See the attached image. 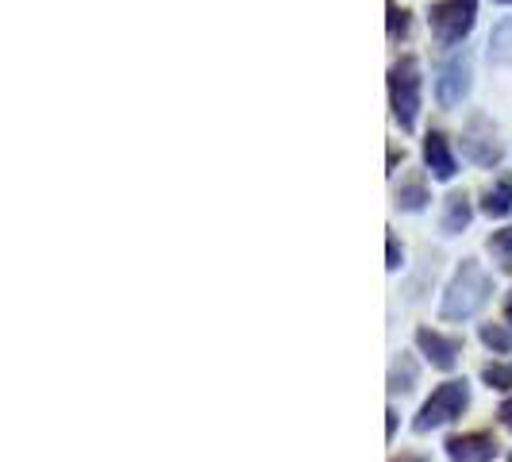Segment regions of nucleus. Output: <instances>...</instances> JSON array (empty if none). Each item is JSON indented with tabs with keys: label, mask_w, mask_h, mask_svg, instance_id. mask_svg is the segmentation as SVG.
<instances>
[{
	"label": "nucleus",
	"mask_w": 512,
	"mask_h": 462,
	"mask_svg": "<svg viewBox=\"0 0 512 462\" xmlns=\"http://www.w3.org/2000/svg\"><path fill=\"white\" fill-rule=\"evenodd\" d=\"M493 297V278L474 262V258H462L455 278L443 289V305H439V316L443 320H470L478 316L486 301Z\"/></svg>",
	"instance_id": "1"
},
{
	"label": "nucleus",
	"mask_w": 512,
	"mask_h": 462,
	"mask_svg": "<svg viewBox=\"0 0 512 462\" xmlns=\"http://www.w3.org/2000/svg\"><path fill=\"white\" fill-rule=\"evenodd\" d=\"M466 409H470V385H466V378H451V382L436 385L432 397L420 405L416 420H412V432L428 436V432H436L443 424L459 420Z\"/></svg>",
	"instance_id": "2"
},
{
	"label": "nucleus",
	"mask_w": 512,
	"mask_h": 462,
	"mask_svg": "<svg viewBox=\"0 0 512 462\" xmlns=\"http://www.w3.org/2000/svg\"><path fill=\"white\" fill-rule=\"evenodd\" d=\"M389 108H393V120L401 124V131L416 128V116H420V62L405 54L389 66Z\"/></svg>",
	"instance_id": "3"
},
{
	"label": "nucleus",
	"mask_w": 512,
	"mask_h": 462,
	"mask_svg": "<svg viewBox=\"0 0 512 462\" xmlns=\"http://www.w3.org/2000/svg\"><path fill=\"white\" fill-rule=\"evenodd\" d=\"M474 16H478V0H436L428 8L432 35H436L443 47L462 43L470 35V27H474Z\"/></svg>",
	"instance_id": "4"
},
{
	"label": "nucleus",
	"mask_w": 512,
	"mask_h": 462,
	"mask_svg": "<svg viewBox=\"0 0 512 462\" xmlns=\"http://www.w3.org/2000/svg\"><path fill=\"white\" fill-rule=\"evenodd\" d=\"M462 154L474 162V166H501V158H505V147H501V139H497V128L489 124L482 112H474L470 120H466V128H462Z\"/></svg>",
	"instance_id": "5"
},
{
	"label": "nucleus",
	"mask_w": 512,
	"mask_h": 462,
	"mask_svg": "<svg viewBox=\"0 0 512 462\" xmlns=\"http://www.w3.org/2000/svg\"><path fill=\"white\" fill-rule=\"evenodd\" d=\"M470 77H474V66H470V51H451L436 70V97L443 108H455V104L466 101L470 93Z\"/></svg>",
	"instance_id": "6"
},
{
	"label": "nucleus",
	"mask_w": 512,
	"mask_h": 462,
	"mask_svg": "<svg viewBox=\"0 0 512 462\" xmlns=\"http://www.w3.org/2000/svg\"><path fill=\"white\" fill-rule=\"evenodd\" d=\"M447 459L451 462H493L501 443L493 432H462V436H451L447 443Z\"/></svg>",
	"instance_id": "7"
},
{
	"label": "nucleus",
	"mask_w": 512,
	"mask_h": 462,
	"mask_svg": "<svg viewBox=\"0 0 512 462\" xmlns=\"http://www.w3.org/2000/svg\"><path fill=\"white\" fill-rule=\"evenodd\" d=\"M416 347H420V355L432 362L436 370H455V366H459V355H462L459 335H443V332H432V328H420V332H416Z\"/></svg>",
	"instance_id": "8"
},
{
	"label": "nucleus",
	"mask_w": 512,
	"mask_h": 462,
	"mask_svg": "<svg viewBox=\"0 0 512 462\" xmlns=\"http://www.w3.org/2000/svg\"><path fill=\"white\" fill-rule=\"evenodd\" d=\"M424 166L432 170V178L436 181H451L455 174H459L455 154H451V143H447L443 131H428V135H424Z\"/></svg>",
	"instance_id": "9"
},
{
	"label": "nucleus",
	"mask_w": 512,
	"mask_h": 462,
	"mask_svg": "<svg viewBox=\"0 0 512 462\" xmlns=\"http://www.w3.org/2000/svg\"><path fill=\"white\" fill-rule=\"evenodd\" d=\"M470 216H474V208H470V197H466V193H447L439 228H443V235H459V231H466Z\"/></svg>",
	"instance_id": "10"
},
{
	"label": "nucleus",
	"mask_w": 512,
	"mask_h": 462,
	"mask_svg": "<svg viewBox=\"0 0 512 462\" xmlns=\"http://www.w3.org/2000/svg\"><path fill=\"white\" fill-rule=\"evenodd\" d=\"M393 197H397V208H405V212H420V208H428V201H432L424 174H409V178L397 185Z\"/></svg>",
	"instance_id": "11"
},
{
	"label": "nucleus",
	"mask_w": 512,
	"mask_h": 462,
	"mask_svg": "<svg viewBox=\"0 0 512 462\" xmlns=\"http://www.w3.org/2000/svg\"><path fill=\"white\" fill-rule=\"evenodd\" d=\"M482 212H486L489 220H505L512 212V178H497L493 185L486 189V197H482Z\"/></svg>",
	"instance_id": "12"
},
{
	"label": "nucleus",
	"mask_w": 512,
	"mask_h": 462,
	"mask_svg": "<svg viewBox=\"0 0 512 462\" xmlns=\"http://www.w3.org/2000/svg\"><path fill=\"white\" fill-rule=\"evenodd\" d=\"M489 62L493 66H512V16H505L489 35Z\"/></svg>",
	"instance_id": "13"
},
{
	"label": "nucleus",
	"mask_w": 512,
	"mask_h": 462,
	"mask_svg": "<svg viewBox=\"0 0 512 462\" xmlns=\"http://www.w3.org/2000/svg\"><path fill=\"white\" fill-rule=\"evenodd\" d=\"M412 385H416V362H412V355H397L393 366H389V389L393 393H409Z\"/></svg>",
	"instance_id": "14"
},
{
	"label": "nucleus",
	"mask_w": 512,
	"mask_h": 462,
	"mask_svg": "<svg viewBox=\"0 0 512 462\" xmlns=\"http://www.w3.org/2000/svg\"><path fill=\"white\" fill-rule=\"evenodd\" d=\"M385 12H389V39L393 43H401V39H409V31H412V12L409 8H401L397 0H385Z\"/></svg>",
	"instance_id": "15"
},
{
	"label": "nucleus",
	"mask_w": 512,
	"mask_h": 462,
	"mask_svg": "<svg viewBox=\"0 0 512 462\" xmlns=\"http://www.w3.org/2000/svg\"><path fill=\"white\" fill-rule=\"evenodd\" d=\"M478 335H482V343H486L493 355H509L512 351V328L509 324H482Z\"/></svg>",
	"instance_id": "16"
},
{
	"label": "nucleus",
	"mask_w": 512,
	"mask_h": 462,
	"mask_svg": "<svg viewBox=\"0 0 512 462\" xmlns=\"http://www.w3.org/2000/svg\"><path fill=\"white\" fill-rule=\"evenodd\" d=\"M482 382L489 389H512V362H486L482 366Z\"/></svg>",
	"instance_id": "17"
},
{
	"label": "nucleus",
	"mask_w": 512,
	"mask_h": 462,
	"mask_svg": "<svg viewBox=\"0 0 512 462\" xmlns=\"http://www.w3.org/2000/svg\"><path fill=\"white\" fill-rule=\"evenodd\" d=\"M489 251H493V258H501L505 270H512V228L493 231L489 235Z\"/></svg>",
	"instance_id": "18"
},
{
	"label": "nucleus",
	"mask_w": 512,
	"mask_h": 462,
	"mask_svg": "<svg viewBox=\"0 0 512 462\" xmlns=\"http://www.w3.org/2000/svg\"><path fill=\"white\" fill-rule=\"evenodd\" d=\"M385 247H389V270H401V258H405V251H401V243H397V235L389 231V239H385Z\"/></svg>",
	"instance_id": "19"
},
{
	"label": "nucleus",
	"mask_w": 512,
	"mask_h": 462,
	"mask_svg": "<svg viewBox=\"0 0 512 462\" xmlns=\"http://www.w3.org/2000/svg\"><path fill=\"white\" fill-rule=\"evenodd\" d=\"M497 420H501V428H509V432H512V397L501 405V409H497Z\"/></svg>",
	"instance_id": "20"
},
{
	"label": "nucleus",
	"mask_w": 512,
	"mask_h": 462,
	"mask_svg": "<svg viewBox=\"0 0 512 462\" xmlns=\"http://www.w3.org/2000/svg\"><path fill=\"white\" fill-rule=\"evenodd\" d=\"M393 432H397V412L389 409V412H385V436L393 439Z\"/></svg>",
	"instance_id": "21"
},
{
	"label": "nucleus",
	"mask_w": 512,
	"mask_h": 462,
	"mask_svg": "<svg viewBox=\"0 0 512 462\" xmlns=\"http://www.w3.org/2000/svg\"><path fill=\"white\" fill-rule=\"evenodd\" d=\"M389 462H428L424 455H412V451H401V455H393Z\"/></svg>",
	"instance_id": "22"
},
{
	"label": "nucleus",
	"mask_w": 512,
	"mask_h": 462,
	"mask_svg": "<svg viewBox=\"0 0 512 462\" xmlns=\"http://www.w3.org/2000/svg\"><path fill=\"white\" fill-rule=\"evenodd\" d=\"M505 320H509V324H512V293H509V297H505Z\"/></svg>",
	"instance_id": "23"
},
{
	"label": "nucleus",
	"mask_w": 512,
	"mask_h": 462,
	"mask_svg": "<svg viewBox=\"0 0 512 462\" xmlns=\"http://www.w3.org/2000/svg\"><path fill=\"white\" fill-rule=\"evenodd\" d=\"M493 4H512V0H493Z\"/></svg>",
	"instance_id": "24"
},
{
	"label": "nucleus",
	"mask_w": 512,
	"mask_h": 462,
	"mask_svg": "<svg viewBox=\"0 0 512 462\" xmlns=\"http://www.w3.org/2000/svg\"><path fill=\"white\" fill-rule=\"evenodd\" d=\"M505 462H512V455H509V459H505Z\"/></svg>",
	"instance_id": "25"
}]
</instances>
